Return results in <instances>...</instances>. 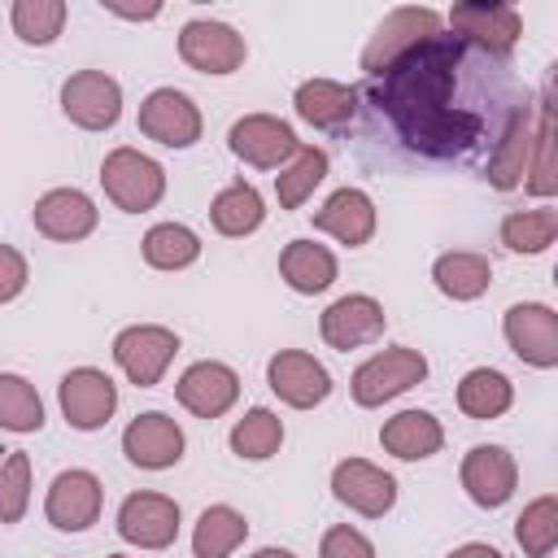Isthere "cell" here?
<instances>
[{
	"mask_svg": "<svg viewBox=\"0 0 558 558\" xmlns=\"http://www.w3.org/2000/svg\"><path fill=\"white\" fill-rule=\"evenodd\" d=\"M462 44L453 35H432L401 61H392L379 78H371V100L388 113L401 144L418 157H458L480 140V118L453 105Z\"/></svg>",
	"mask_w": 558,
	"mask_h": 558,
	"instance_id": "1",
	"label": "cell"
},
{
	"mask_svg": "<svg viewBox=\"0 0 558 558\" xmlns=\"http://www.w3.org/2000/svg\"><path fill=\"white\" fill-rule=\"evenodd\" d=\"M100 187L122 214H148L166 196V166L131 144H118L100 161Z\"/></svg>",
	"mask_w": 558,
	"mask_h": 558,
	"instance_id": "2",
	"label": "cell"
},
{
	"mask_svg": "<svg viewBox=\"0 0 558 558\" xmlns=\"http://www.w3.org/2000/svg\"><path fill=\"white\" fill-rule=\"evenodd\" d=\"M423 379H427V357H423V349H414V344H392V349L371 353V357L349 375V397H353V405L375 410V405H388V401H397L401 392L418 388Z\"/></svg>",
	"mask_w": 558,
	"mask_h": 558,
	"instance_id": "3",
	"label": "cell"
},
{
	"mask_svg": "<svg viewBox=\"0 0 558 558\" xmlns=\"http://www.w3.org/2000/svg\"><path fill=\"white\" fill-rule=\"evenodd\" d=\"M440 26H445V17L432 4H401V9L384 13V22L371 31V39L362 48V70L371 78H379L392 61H401L405 52H414L418 44L440 35Z\"/></svg>",
	"mask_w": 558,
	"mask_h": 558,
	"instance_id": "4",
	"label": "cell"
},
{
	"mask_svg": "<svg viewBox=\"0 0 558 558\" xmlns=\"http://www.w3.org/2000/svg\"><path fill=\"white\" fill-rule=\"evenodd\" d=\"M453 39L466 48H480L488 57H510L523 35V13L510 0H466L449 9Z\"/></svg>",
	"mask_w": 558,
	"mask_h": 558,
	"instance_id": "5",
	"label": "cell"
},
{
	"mask_svg": "<svg viewBox=\"0 0 558 558\" xmlns=\"http://www.w3.org/2000/svg\"><path fill=\"white\" fill-rule=\"evenodd\" d=\"M248 57V44L244 35L231 26V22H218V17H192L179 26V61L196 74H235Z\"/></svg>",
	"mask_w": 558,
	"mask_h": 558,
	"instance_id": "6",
	"label": "cell"
},
{
	"mask_svg": "<svg viewBox=\"0 0 558 558\" xmlns=\"http://www.w3.org/2000/svg\"><path fill=\"white\" fill-rule=\"evenodd\" d=\"M179 353V336L161 323H131L113 336V362L135 388H157Z\"/></svg>",
	"mask_w": 558,
	"mask_h": 558,
	"instance_id": "7",
	"label": "cell"
},
{
	"mask_svg": "<svg viewBox=\"0 0 558 558\" xmlns=\"http://www.w3.org/2000/svg\"><path fill=\"white\" fill-rule=\"evenodd\" d=\"M135 126L144 140L161 144V148H192L205 131V118L196 109V100L179 87H153L144 100H140V113H135Z\"/></svg>",
	"mask_w": 558,
	"mask_h": 558,
	"instance_id": "8",
	"label": "cell"
},
{
	"mask_svg": "<svg viewBox=\"0 0 558 558\" xmlns=\"http://www.w3.org/2000/svg\"><path fill=\"white\" fill-rule=\"evenodd\" d=\"M501 336L510 353L532 371L558 366V310L545 301H514L501 314Z\"/></svg>",
	"mask_w": 558,
	"mask_h": 558,
	"instance_id": "9",
	"label": "cell"
},
{
	"mask_svg": "<svg viewBox=\"0 0 558 558\" xmlns=\"http://www.w3.org/2000/svg\"><path fill=\"white\" fill-rule=\"evenodd\" d=\"M179 523H183L179 501L166 497V493H153V488H140V493L122 497L118 519H113V527H118V536L126 545L153 549V554L157 549H170L179 541Z\"/></svg>",
	"mask_w": 558,
	"mask_h": 558,
	"instance_id": "10",
	"label": "cell"
},
{
	"mask_svg": "<svg viewBox=\"0 0 558 558\" xmlns=\"http://www.w3.org/2000/svg\"><path fill=\"white\" fill-rule=\"evenodd\" d=\"M227 148H231L244 166H253V170H283V166L296 157L301 140H296L292 122H283V118H275V113H244V118L231 122Z\"/></svg>",
	"mask_w": 558,
	"mask_h": 558,
	"instance_id": "11",
	"label": "cell"
},
{
	"mask_svg": "<svg viewBox=\"0 0 558 558\" xmlns=\"http://www.w3.org/2000/svg\"><path fill=\"white\" fill-rule=\"evenodd\" d=\"M57 405L74 432H100L118 414V384L100 366H74L57 384Z\"/></svg>",
	"mask_w": 558,
	"mask_h": 558,
	"instance_id": "12",
	"label": "cell"
},
{
	"mask_svg": "<svg viewBox=\"0 0 558 558\" xmlns=\"http://www.w3.org/2000/svg\"><path fill=\"white\" fill-rule=\"evenodd\" d=\"M100 506H105V484L87 466L57 471L44 493V519L57 532H87L100 519Z\"/></svg>",
	"mask_w": 558,
	"mask_h": 558,
	"instance_id": "13",
	"label": "cell"
},
{
	"mask_svg": "<svg viewBox=\"0 0 558 558\" xmlns=\"http://www.w3.org/2000/svg\"><path fill=\"white\" fill-rule=\"evenodd\" d=\"M61 113L78 131H109L122 118V83L105 70H74L61 83Z\"/></svg>",
	"mask_w": 558,
	"mask_h": 558,
	"instance_id": "14",
	"label": "cell"
},
{
	"mask_svg": "<svg viewBox=\"0 0 558 558\" xmlns=\"http://www.w3.org/2000/svg\"><path fill=\"white\" fill-rule=\"evenodd\" d=\"M331 497L362 519H384L397 506V480L371 458H340L331 466Z\"/></svg>",
	"mask_w": 558,
	"mask_h": 558,
	"instance_id": "15",
	"label": "cell"
},
{
	"mask_svg": "<svg viewBox=\"0 0 558 558\" xmlns=\"http://www.w3.org/2000/svg\"><path fill=\"white\" fill-rule=\"evenodd\" d=\"M266 384L288 410H314L331 397V371L305 349H279L266 362Z\"/></svg>",
	"mask_w": 558,
	"mask_h": 558,
	"instance_id": "16",
	"label": "cell"
},
{
	"mask_svg": "<svg viewBox=\"0 0 558 558\" xmlns=\"http://www.w3.org/2000/svg\"><path fill=\"white\" fill-rule=\"evenodd\" d=\"M458 480L466 488V497L480 506V510H501L514 488H519V462L510 449L501 445H471L462 453V466H458Z\"/></svg>",
	"mask_w": 558,
	"mask_h": 558,
	"instance_id": "17",
	"label": "cell"
},
{
	"mask_svg": "<svg viewBox=\"0 0 558 558\" xmlns=\"http://www.w3.org/2000/svg\"><path fill=\"white\" fill-rule=\"evenodd\" d=\"M384 327H388V314L371 292H344L318 314V336L327 340V349H340V353L379 340Z\"/></svg>",
	"mask_w": 558,
	"mask_h": 558,
	"instance_id": "18",
	"label": "cell"
},
{
	"mask_svg": "<svg viewBox=\"0 0 558 558\" xmlns=\"http://www.w3.org/2000/svg\"><path fill=\"white\" fill-rule=\"evenodd\" d=\"M183 427L166 410H144L122 427V453L140 471H170L183 458Z\"/></svg>",
	"mask_w": 558,
	"mask_h": 558,
	"instance_id": "19",
	"label": "cell"
},
{
	"mask_svg": "<svg viewBox=\"0 0 558 558\" xmlns=\"http://www.w3.org/2000/svg\"><path fill=\"white\" fill-rule=\"evenodd\" d=\"M31 222L44 240H57V244H78L96 231L100 222V209L96 201L83 192V187H48L35 209H31Z\"/></svg>",
	"mask_w": 558,
	"mask_h": 558,
	"instance_id": "20",
	"label": "cell"
},
{
	"mask_svg": "<svg viewBox=\"0 0 558 558\" xmlns=\"http://www.w3.org/2000/svg\"><path fill=\"white\" fill-rule=\"evenodd\" d=\"M174 397L187 414L196 418H222L235 401H240V375L227 366V362H214V357H201L192 362L179 379H174Z\"/></svg>",
	"mask_w": 558,
	"mask_h": 558,
	"instance_id": "21",
	"label": "cell"
},
{
	"mask_svg": "<svg viewBox=\"0 0 558 558\" xmlns=\"http://www.w3.org/2000/svg\"><path fill=\"white\" fill-rule=\"evenodd\" d=\"M532 135H536V105L523 100V105L510 109V118H506L493 153H488V170H484L488 187H497V192L523 187V174H527V161H532Z\"/></svg>",
	"mask_w": 558,
	"mask_h": 558,
	"instance_id": "22",
	"label": "cell"
},
{
	"mask_svg": "<svg viewBox=\"0 0 558 558\" xmlns=\"http://www.w3.org/2000/svg\"><path fill=\"white\" fill-rule=\"evenodd\" d=\"M375 227H379V214H375V201H371L362 187H336V192L314 209V231L331 235V240L344 244V248L371 244Z\"/></svg>",
	"mask_w": 558,
	"mask_h": 558,
	"instance_id": "23",
	"label": "cell"
},
{
	"mask_svg": "<svg viewBox=\"0 0 558 558\" xmlns=\"http://www.w3.org/2000/svg\"><path fill=\"white\" fill-rule=\"evenodd\" d=\"M357 96H362V92L349 87V83H336V78H305V83H296V92H292V113H296L305 126H314V131H340V126L353 122Z\"/></svg>",
	"mask_w": 558,
	"mask_h": 558,
	"instance_id": "24",
	"label": "cell"
},
{
	"mask_svg": "<svg viewBox=\"0 0 558 558\" xmlns=\"http://www.w3.org/2000/svg\"><path fill=\"white\" fill-rule=\"evenodd\" d=\"M379 445H384V453H392L401 462H423L445 449V427L432 410H397L392 418H384Z\"/></svg>",
	"mask_w": 558,
	"mask_h": 558,
	"instance_id": "25",
	"label": "cell"
},
{
	"mask_svg": "<svg viewBox=\"0 0 558 558\" xmlns=\"http://www.w3.org/2000/svg\"><path fill=\"white\" fill-rule=\"evenodd\" d=\"M340 275V262L327 244L318 240H288L279 248V279L296 292V296H318L336 283Z\"/></svg>",
	"mask_w": 558,
	"mask_h": 558,
	"instance_id": "26",
	"label": "cell"
},
{
	"mask_svg": "<svg viewBox=\"0 0 558 558\" xmlns=\"http://www.w3.org/2000/svg\"><path fill=\"white\" fill-rule=\"evenodd\" d=\"M432 283L440 296L466 305V301H480L493 283V262L475 248H449L432 262Z\"/></svg>",
	"mask_w": 558,
	"mask_h": 558,
	"instance_id": "27",
	"label": "cell"
},
{
	"mask_svg": "<svg viewBox=\"0 0 558 558\" xmlns=\"http://www.w3.org/2000/svg\"><path fill=\"white\" fill-rule=\"evenodd\" d=\"M209 222H214L218 235L244 240V235H253V231L266 222V201H262V192H257L253 183L235 179V183H227V187L209 201Z\"/></svg>",
	"mask_w": 558,
	"mask_h": 558,
	"instance_id": "28",
	"label": "cell"
},
{
	"mask_svg": "<svg viewBox=\"0 0 558 558\" xmlns=\"http://www.w3.org/2000/svg\"><path fill=\"white\" fill-rule=\"evenodd\" d=\"M458 410L475 423H488V418H501L510 405H514V384L497 371V366H471L462 379H458Z\"/></svg>",
	"mask_w": 558,
	"mask_h": 558,
	"instance_id": "29",
	"label": "cell"
},
{
	"mask_svg": "<svg viewBox=\"0 0 558 558\" xmlns=\"http://www.w3.org/2000/svg\"><path fill=\"white\" fill-rule=\"evenodd\" d=\"M248 536V519L218 501V506H205L196 527H192V558H231Z\"/></svg>",
	"mask_w": 558,
	"mask_h": 558,
	"instance_id": "30",
	"label": "cell"
},
{
	"mask_svg": "<svg viewBox=\"0 0 558 558\" xmlns=\"http://www.w3.org/2000/svg\"><path fill=\"white\" fill-rule=\"evenodd\" d=\"M227 445H231V453L244 458V462H266V458H275L279 445H283V418H279L270 405H253V410H244V414L231 423Z\"/></svg>",
	"mask_w": 558,
	"mask_h": 558,
	"instance_id": "31",
	"label": "cell"
},
{
	"mask_svg": "<svg viewBox=\"0 0 558 558\" xmlns=\"http://www.w3.org/2000/svg\"><path fill=\"white\" fill-rule=\"evenodd\" d=\"M327 170H331L327 148L301 144L296 157L275 174V201H279V209H301V205L314 196V187L327 179Z\"/></svg>",
	"mask_w": 558,
	"mask_h": 558,
	"instance_id": "32",
	"label": "cell"
},
{
	"mask_svg": "<svg viewBox=\"0 0 558 558\" xmlns=\"http://www.w3.org/2000/svg\"><path fill=\"white\" fill-rule=\"evenodd\" d=\"M140 253L153 270H187L201 257V235L187 222H153L140 240Z\"/></svg>",
	"mask_w": 558,
	"mask_h": 558,
	"instance_id": "33",
	"label": "cell"
},
{
	"mask_svg": "<svg viewBox=\"0 0 558 558\" xmlns=\"http://www.w3.org/2000/svg\"><path fill=\"white\" fill-rule=\"evenodd\" d=\"M44 427V397L39 388L17 375V371H0V432L13 436H31Z\"/></svg>",
	"mask_w": 558,
	"mask_h": 558,
	"instance_id": "34",
	"label": "cell"
},
{
	"mask_svg": "<svg viewBox=\"0 0 558 558\" xmlns=\"http://www.w3.org/2000/svg\"><path fill=\"white\" fill-rule=\"evenodd\" d=\"M65 17H70V4L65 0H13L9 9V26L22 44L31 48H48L61 39L65 31Z\"/></svg>",
	"mask_w": 558,
	"mask_h": 558,
	"instance_id": "35",
	"label": "cell"
},
{
	"mask_svg": "<svg viewBox=\"0 0 558 558\" xmlns=\"http://www.w3.org/2000/svg\"><path fill=\"white\" fill-rule=\"evenodd\" d=\"M554 105H549V92L541 96L536 105V135H532V161H527V174H523V187L541 201H549L558 192V161H554Z\"/></svg>",
	"mask_w": 558,
	"mask_h": 558,
	"instance_id": "36",
	"label": "cell"
},
{
	"mask_svg": "<svg viewBox=\"0 0 558 558\" xmlns=\"http://www.w3.org/2000/svg\"><path fill=\"white\" fill-rule=\"evenodd\" d=\"M558 235V209L541 205V209H514L501 218V244L519 257H536L554 244Z\"/></svg>",
	"mask_w": 558,
	"mask_h": 558,
	"instance_id": "37",
	"label": "cell"
},
{
	"mask_svg": "<svg viewBox=\"0 0 558 558\" xmlns=\"http://www.w3.org/2000/svg\"><path fill=\"white\" fill-rule=\"evenodd\" d=\"M514 541L527 558H549L558 549V497L541 493L536 501L523 506V514L514 519Z\"/></svg>",
	"mask_w": 558,
	"mask_h": 558,
	"instance_id": "38",
	"label": "cell"
},
{
	"mask_svg": "<svg viewBox=\"0 0 558 558\" xmlns=\"http://www.w3.org/2000/svg\"><path fill=\"white\" fill-rule=\"evenodd\" d=\"M31 510V453L9 449L0 458V523H22Z\"/></svg>",
	"mask_w": 558,
	"mask_h": 558,
	"instance_id": "39",
	"label": "cell"
},
{
	"mask_svg": "<svg viewBox=\"0 0 558 558\" xmlns=\"http://www.w3.org/2000/svg\"><path fill=\"white\" fill-rule=\"evenodd\" d=\"M318 558H375V545L366 532L349 527V523H336L323 532L318 541Z\"/></svg>",
	"mask_w": 558,
	"mask_h": 558,
	"instance_id": "40",
	"label": "cell"
},
{
	"mask_svg": "<svg viewBox=\"0 0 558 558\" xmlns=\"http://www.w3.org/2000/svg\"><path fill=\"white\" fill-rule=\"evenodd\" d=\"M31 283V266H26V253L13 248V244H0V305L17 301Z\"/></svg>",
	"mask_w": 558,
	"mask_h": 558,
	"instance_id": "41",
	"label": "cell"
},
{
	"mask_svg": "<svg viewBox=\"0 0 558 558\" xmlns=\"http://www.w3.org/2000/svg\"><path fill=\"white\" fill-rule=\"evenodd\" d=\"M100 9L113 13V17H126V22H153V17H161V4H140V9H131V4H118V0H100Z\"/></svg>",
	"mask_w": 558,
	"mask_h": 558,
	"instance_id": "42",
	"label": "cell"
},
{
	"mask_svg": "<svg viewBox=\"0 0 558 558\" xmlns=\"http://www.w3.org/2000/svg\"><path fill=\"white\" fill-rule=\"evenodd\" d=\"M445 558H506L497 545H488V541H466V545H458V549H449Z\"/></svg>",
	"mask_w": 558,
	"mask_h": 558,
	"instance_id": "43",
	"label": "cell"
},
{
	"mask_svg": "<svg viewBox=\"0 0 558 558\" xmlns=\"http://www.w3.org/2000/svg\"><path fill=\"white\" fill-rule=\"evenodd\" d=\"M248 558H296L292 549H283V545H262V549H253Z\"/></svg>",
	"mask_w": 558,
	"mask_h": 558,
	"instance_id": "44",
	"label": "cell"
},
{
	"mask_svg": "<svg viewBox=\"0 0 558 558\" xmlns=\"http://www.w3.org/2000/svg\"><path fill=\"white\" fill-rule=\"evenodd\" d=\"M109 558H131V554H109Z\"/></svg>",
	"mask_w": 558,
	"mask_h": 558,
	"instance_id": "45",
	"label": "cell"
}]
</instances>
